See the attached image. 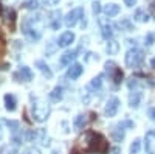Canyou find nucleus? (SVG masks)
I'll use <instances>...</instances> for the list:
<instances>
[{"label": "nucleus", "mask_w": 155, "mask_h": 154, "mask_svg": "<svg viewBox=\"0 0 155 154\" xmlns=\"http://www.w3.org/2000/svg\"><path fill=\"white\" fill-rule=\"evenodd\" d=\"M71 154H79V151H78V149H73V151H71Z\"/></svg>", "instance_id": "nucleus-41"}, {"label": "nucleus", "mask_w": 155, "mask_h": 154, "mask_svg": "<svg viewBox=\"0 0 155 154\" xmlns=\"http://www.w3.org/2000/svg\"><path fill=\"white\" fill-rule=\"evenodd\" d=\"M149 117H150V120L155 121V108H150L149 109Z\"/></svg>", "instance_id": "nucleus-36"}, {"label": "nucleus", "mask_w": 155, "mask_h": 154, "mask_svg": "<svg viewBox=\"0 0 155 154\" xmlns=\"http://www.w3.org/2000/svg\"><path fill=\"white\" fill-rule=\"evenodd\" d=\"M146 44H147V45H152V44H153V34H152V33H147V34H146Z\"/></svg>", "instance_id": "nucleus-32"}, {"label": "nucleus", "mask_w": 155, "mask_h": 154, "mask_svg": "<svg viewBox=\"0 0 155 154\" xmlns=\"http://www.w3.org/2000/svg\"><path fill=\"white\" fill-rule=\"evenodd\" d=\"M124 3H126L127 6H134V5L137 3V0H124Z\"/></svg>", "instance_id": "nucleus-38"}, {"label": "nucleus", "mask_w": 155, "mask_h": 154, "mask_svg": "<svg viewBox=\"0 0 155 154\" xmlns=\"http://www.w3.org/2000/svg\"><path fill=\"white\" fill-rule=\"evenodd\" d=\"M19 75L22 76L23 81H33V78H34V75H33L31 69H30V67H25V66L19 70Z\"/></svg>", "instance_id": "nucleus-19"}, {"label": "nucleus", "mask_w": 155, "mask_h": 154, "mask_svg": "<svg viewBox=\"0 0 155 154\" xmlns=\"http://www.w3.org/2000/svg\"><path fill=\"white\" fill-rule=\"evenodd\" d=\"M140 100H141V95L138 92H132L130 97H129V104L132 108H138L140 106Z\"/></svg>", "instance_id": "nucleus-22"}, {"label": "nucleus", "mask_w": 155, "mask_h": 154, "mask_svg": "<svg viewBox=\"0 0 155 154\" xmlns=\"http://www.w3.org/2000/svg\"><path fill=\"white\" fill-rule=\"evenodd\" d=\"M74 41V34L71 31H67V33H64L61 37H59V41H58V45L61 48H65L68 45H71V42Z\"/></svg>", "instance_id": "nucleus-10"}, {"label": "nucleus", "mask_w": 155, "mask_h": 154, "mask_svg": "<svg viewBox=\"0 0 155 154\" xmlns=\"http://www.w3.org/2000/svg\"><path fill=\"white\" fill-rule=\"evenodd\" d=\"M120 11H121L120 6H118V5H115V3H110V5H106V6H104V12H106V16H107V17H113V16H116Z\"/></svg>", "instance_id": "nucleus-18"}, {"label": "nucleus", "mask_w": 155, "mask_h": 154, "mask_svg": "<svg viewBox=\"0 0 155 154\" xmlns=\"http://www.w3.org/2000/svg\"><path fill=\"white\" fill-rule=\"evenodd\" d=\"M36 67L39 69V70H41L42 72V75L45 76V78H51V76H53V73H51V70L48 69V66H47V64L44 62V61H36Z\"/></svg>", "instance_id": "nucleus-17"}, {"label": "nucleus", "mask_w": 155, "mask_h": 154, "mask_svg": "<svg viewBox=\"0 0 155 154\" xmlns=\"http://www.w3.org/2000/svg\"><path fill=\"white\" fill-rule=\"evenodd\" d=\"M54 154H58V152H54Z\"/></svg>", "instance_id": "nucleus-43"}, {"label": "nucleus", "mask_w": 155, "mask_h": 154, "mask_svg": "<svg viewBox=\"0 0 155 154\" xmlns=\"http://www.w3.org/2000/svg\"><path fill=\"white\" fill-rule=\"evenodd\" d=\"M104 67H106V72L110 75V78L113 80L115 86L121 84V81H123V78H124V73H123V70H121L118 66H116L115 62H112V61H107Z\"/></svg>", "instance_id": "nucleus-6"}, {"label": "nucleus", "mask_w": 155, "mask_h": 154, "mask_svg": "<svg viewBox=\"0 0 155 154\" xmlns=\"http://www.w3.org/2000/svg\"><path fill=\"white\" fill-rule=\"evenodd\" d=\"M82 20V23L85 25V19H84V8H74V9H71L68 14L65 16V27L67 28H73L74 25L78 23V20Z\"/></svg>", "instance_id": "nucleus-5"}, {"label": "nucleus", "mask_w": 155, "mask_h": 154, "mask_svg": "<svg viewBox=\"0 0 155 154\" xmlns=\"http://www.w3.org/2000/svg\"><path fill=\"white\" fill-rule=\"evenodd\" d=\"M144 59V53L138 48H130L126 53V66L127 67H138Z\"/></svg>", "instance_id": "nucleus-4"}, {"label": "nucleus", "mask_w": 155, "mask_h": 154, "mask_svg": "<svg viewBox=\"0 0 155 154\" xmlns=\"http://www.w3.org/2000/svg\"><path fill=\"white\" fill-rule=\"evenodd\" d=\"M107 53L109 55H116L120 51V44L116 42V41H113V39H110L109 42H107Z\"/></svg>", "instance_id": "nucleus-20"}, {"label": "nucleus", "mask_w": 155, "mask_h": 154, "mask_svg": "<svg viewBox=\"0 0 155 154\" xmlns=\"http://www.w3.org/2000/svg\"><path fill=\"white\" fill-rule=\"evenodd\" d=\"M99 25H101V33H102V36L106 37V39H110L112 37V34H113V25L112 23H109L107 20H99Z\"/></svg>", "instance_id": "nucleus-11"}, {"label": "nucleus", "mask_w": 155, "mask_h": 154, "mask_svg": "<svg viewBox=\"0 0 155 154\" xmlns=\"http://www.w3.org/2000/svg\"><path fill=\"white\" fill-rule=\"evenodd\" d=\"M50 27L53 30H58L61 27V11H53L50 14Z\"/></svg>", "instance_id": "nucleus-13"}, {"label": "nucleus", "mask_w": 155, "mask_h": 154, "mask_svg": "<svg viewBox=\"0 0 155 154\" xmlns=\"http://www.w3.org/2000/svg\"><path fill=\"white\" fill-rule=\"evenodd\" d=\"M82 70L84 69H82L81 64H71V67L67 72V76H68V78H71V80H76V78H79V76H81Z\"/></svg>", "instance_id": "nucleus-12"}, {"label": "nucleus", "mask_w": 155, "mask_h": 154, "mask_svg": "<svg viewBox=\"0 0 155 154\" xmlns=\"http://www.w3.org/2000/svg\"><path fill=\"white\" fill-rule=\"evenodd\" d=\"M0 137H2V132H0Z\"/></svg>", "instance_id": "nucleus-42"}, {"label": "nucleus", "mask_w": 155, "mask_h": 154, "mask_svg": "<svg viewBox=\"0 0 155 154\" xmlns=\"http://www.w3.org/2000/svg\"><path fill=\"white\" fill-rule=\"evenodd\" d=\"M3 100H5V108H6V111H9V112L16 111V97H14V95L6 94Z\"/></svg>", "instance_id": "nucleus-16"}, {"label": "nucleus", "mask_w": 155, "mask_h": 154, "mask_svg": "<svg viewBox=\"0 0 155 154\" xmlns=\"http://www.w3.org/2000/svg\"><path fill=\"white\" fill-rule=\"evenodd\" d=\"M76 58V51H65L61 59H59V64L61 66H68V64H71V61Z\"/></svg>", "instance_id": "nucleus-15"}, {"label": "nucleus", "mask_w": 155, "mask_h": 154, "mask_svg": "<svg viewBox=\"0 0 155 154\" xmlns=\"http://www.w3.org/2000/svg\"><path fill=\"white\" fill-rule=\"evenodd\" d=\"M118 27H120V28H126V31H130V30H132V25H130V22H129L127 19L121 20V22L118 23Z\"/></svg>", "instance_id": "nucleus-29"}, {"label": "nucleus", "mask_w": 155, "mask_h": 154, "mask_svg": "<svg viewBox=\"0 0 155 154\" xmlns=\"http://www.w3.org/2000/svg\"><path fill=\"white\" fill-rule=\"evenodd\" d=\"M5 123H6L9 128H12V129H17V128H19V123H17V121H9V120H6Z\"/></svg>", "instance_id": "nucleus-34"}, {"label": "nucleus", "mask_w": 155, "mask_h": 154, "mask_svg": "<svg viewBox=\"0 0 155 154\" xmlns=\"http://www.w3.org/2000/svg\"><path fill=\"white\" fill-rule=\"evenodd\" d=\"M79 145L82 149L90 151V152H98V154H106L109 151V143L107 140L98 132L93 131H87L81 139H79Z\"/></svg>", "instance_id": "nucleus-1"}, {"label": "nucleus", "mask_w": 155, "mask_h": 154, "mask_svg": "<svg viewBox=\"0 0 155 154\" xmlns=\"http://www.w3.org/2000/svg\"><path fill=\"white\" fill-rule=\"evenodd\" d=\"M109 154H121V148H120V146H113V148L109 151Z\"/></svg>", "instance_id": "nucleus-35"}, {"label": "nucleus", "mask_w": 155, "mask_h": 154, "mask_svg": "<svg viewBox=\"0 0 155 154\" xmlns=\"http://www.w3.org/2000/svg\"><path fill=\"white\" fill-rule=\"evenodd\" d=\"M146 151L149 154H155V131L146 132Z\"/></svg>", "instance_id": "nucleus-9"}, {"label": "nucleus", "mask_w": 155, "mask_h": 154, "mask_svg": "<svg viewBox=\"0 0 155 154\" xmlns=\"http://www.w3.org/2000/svg\"><path fill=\"white\" fill-rule=\"evenodd\" d=\"M23 154H41V151H39L37 148H28V149H25Z\"/></svg>", "instance_id": "nucleus-30"}, {"label": "nucleus", "mask_w": 155, "mask_h": 154, "mask_svg": "<svg viewBox=\"0 0 155 154\" xmlns=\"http://www.w3.org/2000/svg\"><path fill=\"white\" fill-rule=\"evenodd\" d=\"M22 6L27 8V9H37L39 3H37V0H27V2H25Z\"/></svg>", "instance_id": "nucleus-28"}, {"label": "nucleus", "mask_w": 155, "mask_h": 154, "mask_svg": "<svg viewBox=\"0 0 155 154\" xmlns=\"http://www.w3.org/2000/svg\"><path fill=\"white\" fill-rule=\"evenodd\" d=\"M141 149V140L140 139H135L134 143L130 145V154H138Z\"/></svg>", "instance_id": "nucleus-27"}, {"label": "nucleus", "mask_w": 155, "mask_h": 154, "mask_svg": "<svg viewBox=\"0 0 155 154\" xmlns=\"http://www.w3.org/2000/svg\"><path fill=\"white\" fill-rule=\"evenodd\" d=\"M5 22H6V25L9 27V31H14V28H16V11L14 9H8L6 11Z\"/></svg>", "instance_id": "nucleus-14"}, {"label": "nucleus", "mask_w": 155, "mask_h": 154, "mask_svg": "<svg viewBox=\"0 0 155 154\" xmlns=\"http://www.w3.org/2000/svg\"><path fill=\"white\" fill-rule=\"evenodd\" d=\"M87 125V118H85V115H78V117L74 118V128L76 129H81V128H84Z\"/></svg>", "instance_id": "nucleus-26"}, {"label": "nucleus", "mask_w": 155, "mask_h": 154, "mask_svg": "<svg viewBox=\"0 0 155 154\" xmlns=\"http://www.w3.org/2000/svg\"><path fill=\"white\" fill-rule=\"evenodd\" d=\"M2 12H3V6H2V2H0V16H2Z\"/></svg>", "instance_id": "nucleus-40"}, {"label": "nucleus", "mask_w": 155, "mask_h": 154, "mask_svg": "<svg viewBox=\"0 0 155 154\" xmlns=\"http://www.w3.org/2000/svg\"><path fill=\"white\" fill-rule=\"evenodd\" d=\"M150 66H152V67H155V58H152V59H150Z\"/></svg>", "instance_id": "nucleus-39"}, {"label": "nucleus", "mask_w": 155, "mask_h": 154, "mask_svg": "<svg viewBox=\"0 0 155 154\" xmlns=\"http://www.w3.org/2000/svg\"><path fill=\"white\" fill-rule=\"evenodd\" d=\"M44 3L45 5H56V3H59V0H44Z\"/></svg>", "instance_id": "nucleus-37"}, {"label": "nucleus", "mask_w": 155, "mask_h": 154, "mask_svg": "<svg viewBox=\"0 0 155 154\" xmlns=\"http://www.w3.org/2000/svg\"><path fill=\"white\" fill-rule=\"evenodd\" d=\"M92 9H93V14H99L101 12V3H93V6H92Z\"/></svg>", "instance_id": "nucleus-31"}, {"label": "nucleus", "mask_w": 155, "mask_h": 154, "mask_svg": "<svg viewBox=\"0 0 155 154\" xmlns=\"http://www.w3.org/2000/svg\"><path fill=\"white\" fill-rule=\"evenodd\" d=\"M118 108H120V100L116 98V97L109 98L107 104H106V109H104L106 117H115L116 112H118Z\"/></svg>", "instance_id": "nucleus-8"}, {"label": "nucleus", "mask_w": 155, "mask_h": 154, "mask_svg": "<svg viewBox=\"0 0 155 154\" xmlns=\"http://www.w3.org/2000/svg\"><path fill=\"white\" fill-rule=\"evenodd\" d=\"M5 50V41H3V33H2V30H0V53Z\"/></svg>", "instance_id": "nucleus-33"}, {"label": "nucleus", "mask_w": 155, "mask_h": 154, "mask_svg": "<svg viewBox=\"0 0 155 154\" xmlns=\"http://www.w3.org/2000/svg\"><path fill=\"white\" fill-rule=\"evenodd\" d=\"M134 19H135L137 22H147V20H149V14H146L143 9H137Z\"/></svg>", "instance_id": "nucleus-24"}, {"label": "nucleus", "mask_w": 155, "mask_h": 154, "mask_svg": "<svg viewBox=\"0 0 155 154\" xmlns=\"http://www.w3.org/2000/svg\"><path fill=\"white\" fill-rule=\"evenodd\" d=\"M48 114H50V106L44 100L36 98L34 103H33V117H34V120L36 121H45Z\"/></svg>", "instance_id": "nucleus-3"}, {"label": "nucleus", "mask_w": 155, "mask_h": 154, "mask_svg": "<svg viewBox=\"0 0 155 154\" xmlns=\"http://www.w3.org/2000/svg\"><path fill=\"white\" fill-rule=\"evenodd\" d=\"M112 137L116 140V142H121V140L124 139V131H123V126H121V123L115 128V129L112 131Z\"/></svg>", "instance_id": "nucleus-21"}, {"label": "nucleus", "mask_w": 155, "mask_h": 154, "mask_svg": "<svg viewBox=\"0 0 155 154\" xmlns=\"http://www.w3.org/2000/svg\"><path fill=\"white\" fill-rule=\"evenodd\" d=\"M50 98H51V101H59V100H62V87H54L53 91L50 92Z\"/></svg>", "instance_id": "nucleus-23"}, {"label": "nucleus", "mask_w": 155, "mask_h": 154, "mask_svg": "<svg viewBox=\"0 0 155 154\" xmlns=\"http://www.w3.org/2000/svg\"><path fill=\"white\" fill-rule=\"evenodd\" d=\"M102 78H104V76H102V75H98V76H95V78L92 80V83H90V89H93V91H95V89H96V91H98V89L102 86Z\"/></svg>", "instance_id": "nucleus-25"}, {"label": "nucleus", "mask_w": 155, "mask_h": 154, "mask_svg": "<svg viewBox=\"0 0 155 154\" xmlns=\"http://www.w3.org/2000/svg\"><path fill=\"white\" fill-rule=\"evenodd\" d=\"M22 30L25 33V36L31 41H39L42 36V20L39 17H28L27 20L23 22Z\"/></svg>", "instance_id": "nucleus-2"}, {"label": "nucleus", "mask_w": 155, "mask_h": 154, "mask_svg": "<svg viewBox=\"0 0 155 154\" xmlns=\"http://www.w3.org/2000/svg\"><path fill=\"white\" fill-rule=\"evenodd\" d=\"M27 139L30 140V142H41L42 145H48V137L45 134L44 129H36V131H30L27 134Z\"/></svg>", "instance_id": "nucleus-7"}]
</instances>
